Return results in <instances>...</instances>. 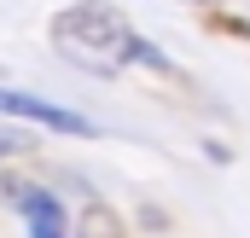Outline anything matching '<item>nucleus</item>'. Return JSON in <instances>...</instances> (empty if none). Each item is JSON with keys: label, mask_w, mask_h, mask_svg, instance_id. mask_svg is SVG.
Wrapping results in <instances>:
<instances>
[{"label": "nucleus", "mask_w": 250, "mask_h": 238, "mask_svg": "<svg viewBox=\"0 0 250 238\" xmlns=\"http://www.w3.org/2000/svg\"><path fill=\"white\" fill-rule=\"evenodd\" d=\"M18 215L29 221V238H64V203L41 186H23L18 192Z\"/></svg>", "instance_id": "obj_3"}, {"label": "nucleus", "mask_w": 250, "mask_h": 238, "mask_svg": "<svg viewBox=\"0 0 250 238\" xmlns=\"http://www.w3.org/2000/svg\"><path fill=\"white\" fill-rule=\"evenodd\" d=\"M53 47L76 70H93V76H117L134 64L140 53V35L111 0H76L53 18Z\"/></svg>", "instance_id": "obj_1"}, {"label": "nucleus", "mask_w": 250, "mask_h": 238, "mask_svg": "<svg viewBox=\"0 0 250 238\" xmlns=\"http://www.w3.org/2000/svg\"><path fill=\"white\" fill-rule=\"evenodd\" d=\"M76 238H123L117 209H105V203H87V209H82V221H76Z\"/></svg>", "instance_id": "obj_4"}, {"label": "nucleus", "mask_w": 250, "mask_h": 238, "mask_svg": "<svg viewBox=\"0 0 250 238\" xmlns=\"http://www.w3.org/2000/svg\"><path fill=\"white\" fill-rule=\"evenodd\" d=\"M0 111H12V117H23V122H41V128H53V134H93L87 117L64 111L53 99H35V93H12V87H0Z\"/></svg>", "instance_id": "obj_2"}, {"label": "nucleus", "mask_w": 250, "mask_h": 238, "mask_svg": "<svg viewBox=\"0 0 250 238\" xmlns=\"http://www.w3.org/2000/svg\"><path fill=\"white\" fill-rule=\"evenodd\" d=\"M198 6H209V0H198Z\"/></svg>", "instance_id": "obj_6"}, {"label": "nucleus", "mask_w": 250, "mask_h": 238, "mask_svg": "<svg viewBox=\"0 0 250 238\" xmlns=\"http://www.w3.org/2000/svg\"><path fill=\"white\" fill-rule=\"evenodd\" d=\"M18 151H23V139H12V134H0V169H6V163H12Z\"/></svg>", "instance_id": "obj_5"}]
</instances>
